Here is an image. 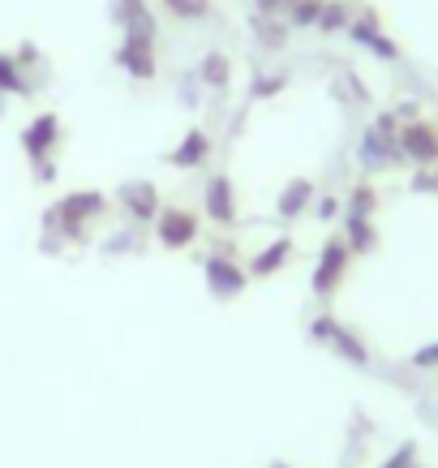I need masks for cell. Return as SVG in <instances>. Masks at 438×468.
Instances as JSON below:
<instances>
[{
  "mask_svg": "<svg viewBox=\"0 0 438 468\" xmlns=\"http://www.w3.org/2000/svg\"><path fill=\"white\" fill-rule=\"evenodd\" d=\"M400 146H404V155L417 159V164H434L438 159V129L425 125V121H412V125L400 133Z\"/></svg>",
  "mask_w": 438,
  "mask_h": 468,
  "instance_id": "6da1fadb",
  "label": "cell"
},
{
  "mask_svg": "<svg viewBox=\"0 0 438 468\" xmlns=\"http://www.w3.org/2000/svg\"><path fill=\"white\" fill-rule=\"evenodd\" d=\"M121 65L138 78H155V57H151V35L146 30H134L121 48Z\"/></svg>",
  "mask_w": 438,
  "mask_h": 468,
  "instance_id": "7a4b0ae2",
  "label": "cell"
},
{
  "mask_svg": "<svg viewBox=\"0 0 438 468\" xmlns=\"http://www.w3.org/2000/svg\"><path fill=\"white\" fill-rule=\"evenodd\" d=\"M194 232H198V224H194V215H185V211H168V215H164V224H159V241L172 245V250H181V245L194 241Z\"/></svg>",
  "mask_w": 438,
  "mask_h": 468,
  "instance_id": "3957f363",
  "label": "cell"
},
{
  "mask_svg": "<svg viewBox=\"0 0 438 468\" xmlns=\"http://www.w3.org/2000/svg\"><path fill=\"white\" fill-rule=\"evenodd\" d=\"M344 262H348V250H344V241H331L323 254V267H318V275H314V288L318 292H331L336 288V280L344 275Z\"/></svg>",
  "mask_w": 438,
  "mask_h": 468,
  "instance_id": "277c9868",
  "label": "cell"
},
{
  "mask_svg": "<svg viewBox=\"0 0 438 468\" xmlns=\"http://www.w3.org/2000/svg\"><path fill=\"white\" fill-rule=\"evenodd\" d=\"M52 138H57V116H39V121L27 129V151L30 155H43V151L52 146Z\"/></svg>",
  "mask_w": 438,
  "mask_h": 468,
  "instance_id": "5b68a950",
  "label": "cell"
},
{
  "mask_svg": "<svg viewBox=\"0 0 438 468\" xmlns=\"http://www.w3.org/2000/svg\"><path fill=\"white\" fill-rule=\"evenodd\" d=\"M202 155H207V133H202V129H194V133L185 138L181 151L172 155V164H176V168H194V164H198Z\"/></svg>",
  "mask_w": 438,
  "mask_h": 468,
  "instance_id": "8992f818",
  "label": "cell"
},
{
  "mask_svg": "<svg viewBox=\"0 0 438 468\" xmlns=\"http://www.w3.org/2000/svg\"><path fill=\"white\" fill-rule=\"evenodd\" d=\"M211 215L215 219H232V189H228V181H215L211 185Z\"/></svg>",
  "mask_w": 438,
  "mask_h": 468,
  "instance_id": "52a82bcc",
  "label": "cell"
},
{
  "mask_svg": "<svg viewBox=\"0 0 438 468\" xmlns=\"http://www.w3.org/2000/svg\"><path fill=\"white\" fill-rule=\"evenodd\" d=\"M207 271L215 275V284H219V292H232V288L245 284V280H240V271H232L228 262H219V258H215V262H207Z\"/></svg>",
  "mask_w": 438,
  "mask_h": 468,
  "instance_id": "ba28073f",
  "label": "cell"
},
{
  "mask_svg": "<svg viewBox=\"0 0 438 468\" xmlns=\"http://www.w3.org/2000/svg\"><path fill=\"white\" fill-rule=\"evenodd\" d=\"M125 198H129V207H134V211L151 215V202H155V194H151V185H129Z\"/></svg>",
  "mask_w": 438,
  "mask_h": 468,
  "instance_id": "9c48e42d",
  "label": "cell"
},
{
  "mask_svg": "<svg viewBox=\"0 0 438 468\" xmlns=\"http://www.w3.org/2000/svg\"><path fill=\"white\" fill-rule=\"evenodd\" d=\"M283 254H288V241H275V250H267V254L258 258L254 271H258V275H267L271 267H280V262H283Z\"/></svg>",
  "mask_w": 438,
  "mask_h": 468,
  "instance_id": "30bf717a",
  "label": "cell"
},
{
  "mask_svg": "<svg viewBox=\"0 0 438 468\" xmlns=\"http://www.w3.org/2000/svg\"><path fill=\"white\" fill-rule=\"evenodd\" d=\"M0 86L5 90H22V73H17V65L9 57H0Z\"/></svg>",
  "mask_w": 438,
  "mask_h": 468,
  "instance_id": "8fae6325",
  "label": "cell"
},
{
  "mask_svg": "<svg viewBox=\"0 0 438 468\" xmlns=\"http://www.w3.org/2000/svg\"><path fill=\"white\" fill-rule=\"evenodd\" d=\"M305 194H310V185H305V181H297V185H293V194L283 198V215H297V207H301V202H305Z\"/></svg>",
  "mask_w": 438,
  "mask_h": 468,
  "instance_id": "7c38bea8",
  "label": "cell"
},
{
  "mask_svg": "<svg viewBox=\"0 0 438 468\" xmlns=\"http://www.w3.org/2000/svg\"><path fill=\"white\" fill-rule=\"evenodd\" d=\"M168 5H176L185 17H198L202 14V0H168Z\"/></svg>",
  "mask_w": 438,
  "mask_h": 468,
  "instance_id": "4fadbf2b",
  "label": "cell"
},
{
  "mask_svg": "<svg viewBox=\"0 0 438 468\" xmlns=\"http://www.w3.org/2000/svg\"><path fill=\"white\" fill-rule=\"evenodd\" d=\"M318 9H323L318 0H310V5H301V9H297V22H301V27H305V22H314V14H318Z\"/></svg>",
  "mask_w": 438,
  "mask_h": 468,
  "instance_id": "5bb4252c",
  "label": "cell"
},
{
  "mask_svg": "<svg viewBox=\"0 0 438 468\" xmlns=\"http://www.w3.org/2000/svg\"><path fill=\"white\" fill-rule=\"evenodd\" d=\"M417 366H438V344L425 348V353H417Z\"/></svg>",
  "mask_w": 438,
  "mask_h": 468,
  "instance_id": "9a60e30c",
  "label": "cell"
},
{
  "mask_svg": "<svg viewBox=\"0 0 438 468\" xmlns=\"http://www.w3.org/2000/svg\"><path fill=\"white\" fill-rule=\"evenodd\" d=\"M422 185H434V189H438V176H430V181H422Z\"/></svg>",
  "mask_w": 438,
  "mask_h": 468,
  "instance_id": "2e32d148",
  "label": "cell"
}]
</instances>
